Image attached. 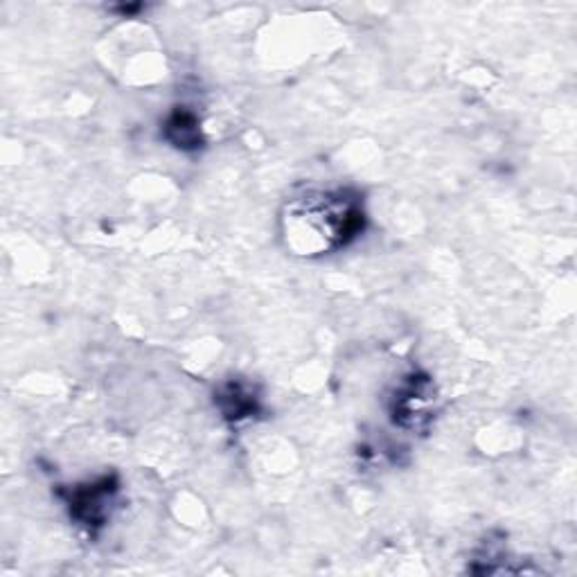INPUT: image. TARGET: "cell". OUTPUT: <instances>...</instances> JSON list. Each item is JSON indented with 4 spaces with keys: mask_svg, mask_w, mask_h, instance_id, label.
Masks as SVG:
<instances>
[{
    "mask_svg": "<svg viewBox=\"0 0 577 577\" xmlns=\"http://www.w3.org/2000/svg\"><path fill=\"white\" fill-rule=\"evenodd\" d=\"M289 235L302 240L310 235L308 251L344 249L363 232L365 213L361 199L350 192H321L304 196L289 208Z\"/></svg>",
    "mask_w": 577,
    "mask_h": 577,
    "instance_id": "6da1fadb",
    "label": "cell"
},
{
    "mask_svg": "<svg viewBox=\"0 0 577 577\" xmlns=\"http://www.w3.org/2000/svg\"><path fill=\"white\" fill-rule=\"evenodd\" d=\"M118 492V481L113 477H101L93 483L80 485L68 496V507H71V517L88 528L95 530L105 526L111 515V503Z\"/></svg>",
    "mask_w": 577,
    "mask_h": 577,
    "instance_id": "7a4b0ae2",
    "label": "cell"
},
{
    "mask_svg": "<svg viewBox=\"0 0 577 577\" xmlns=\"http://www.w3.org/2000/svg\"><path fill=\"white\" fill-rule=\"evenodd\" d=\"M165 139L181 149L201 147V129L196 116L188 109L175 111L165 122Z\"/></svg>",
    "mask_w": 577,
    "mask_h": 577,
    "instance_id": "3957f363",
    "label": "cell"
},
{
    "mask_svg": "<svg viewBox=\"0 0 577 577\" xmlns=\"http://www.w3.org/2000/svg\"><path fill=\"white\" fill-rule=\"evenodd\" d=\"M217 401H219V409H221L224 418L235 420V422L247 420L257 411V397L240 384H228L219 393Z\"/></svg>",
    "mask_w": 577,
    "mask_h": 577,
    "instance_id": "277c9868",
    "label": "cell"
}]
</instances>
